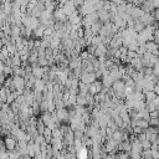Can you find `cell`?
<instances>
[{
	"instance_id": "1",
	"label": "cell",
	"mask_w": 159,
	"mask_h": 159,
	"mask_svg": "<svg viewBox=\"0 0 159 159\" xmlns=\"http://www.w3.org/2000/svg\"><path fill=\"white\" fill-rule=\"evenodd\" d=\"M16 145H17V140H16L14 137H11L10 134L5 137V139H4V147H5V149H6L7 152L15 150V149H16Z\"/></svg>"
},
{
	"instance_id": "2",
	"label": "cell",
	"mask_w": 159,
	"mask_h": 159,
	"mask_svg": "<svg viewBox=\"0 0 159 159\" xmlns=\"http://www.w3.org/2000/svg\"><path fill=\"white\" fill-rule=\"evenodd\" d=\"M78 80H81V82H82V83L91 84V83H93V82H94L97 78H96L94 72H88V73H87V72H82Z\"/></svg>"
},
{
	"instance_id": "3",
	"label": "cell",
	"mask_w": 159,
	"mask_h": 159,
	"mask_svg": "<svg viewBox=\"0 0 159 159\" xmlns=\"http://www.w3.org/2000/svg\"><path fill=\"white\" fill-rule=\"evenodd\" d=\"M52 19H53V21L65 22V21L67 20V16L65 15V12H63V10H62L61 7H57V9H55L53 12H52Z\"/></svg>"
},
{
	"instance_id": "4",
	"label": "cell",
	"mask_w": 159,
	"mask_h": 159,
	"mask_svg": "<svg viewBox=\"0 0 159 159\" xmlns=\"http://www.w3.org/2000/svg\"><path fill=\"white\" fill-rule=\"evenodd\" d=\"M62 10H63V12H65V15L68 17L71 14H73L75 11H76V6L73 5V2H72V0H67L65 4H63V6L61 7Z\"/></svg>"
},
{
	"instance_id": "5",
	"label": "cell",
	"mask_w": 159,
	"mask_h": 159,
	"mask_svg": "<svg viewBox=\"0 0 159 159\" xmlns=\"http://www.w3.org/2000/svg\"><path fill=\"white\" fill-rule=\"evenodd\" d=\"M31 75L36 78V80H41L42 76H43V68L40 67V66H36V67H32L31 70Z\"/></svg>"
},
{
	"instance_id": "6",
	"label": "cell",
	"mask_w": 159,
	"mask_h": 159,
	"mask_svg": "<svg viewBox=\"0 0 159 159\" xmlns=\"http://www.w3.org/2000/svg\"><path fill=\"white\" fill-rule=\"evenodd\" d=\"M102 22H99V21H96V22H93L91 26H89V29H91V31H92V34H93V36H96V35H98V32H99V30H101V27H102Z\"/></svg>"
},
{
	"instance_id": "7",
	"label": "cell",
	"mask_w": 159,
	"mask_h": 159,
	"mask_svg": "<svg viewBox=\"0 0 159 159\" xmlns=\"http://www.w3.org/2000/svg\"><path fill=\"white\" fill-rule=\"evenodd\" d=\"M10 62H11V66H21V58L17 52L15 55L10 56Z\"/></svg>"
},
{
	"instance_id": "8",
	"label": "cell",
	"mask_w": 159,
	"mask_h": 159,
	"mask_svg": "<svg viewBox=\"0 0 159 159\" xmlns=\"http://www.w3.org/2000/svg\"><path fill=\"white\" fill-rule=\"evenodd\" d=\"M143 94H144V102H152L155 97H157V94L153 92V91H145V92H143Z\"/></svg>"
},
{
	"instance_id": "9",
	"label": "cell",
	"mask_w": 159,
	"mask_h": 159,
	"mask_svg": "<svg viewBox=\"0 0 159 159\" xmlns=\"http://www.w3.org/2000/svg\"><path fill=\"white\" fill-rule=\"evenodd\" d=\"M76 104L86 107V94L77 93V96H76Z\"/></svg>"
},
{
	"instance_id": "10",
	"label": "cell",
	"mask_w": 159,
	"mask_h": 159,
	"mask_svg": "<svg viewBox=\"0 0 159 159\" xmlns=\"http://www.w3.org/2000/svg\"><path fill=\"white\" fill-rule=\"evenodd\" d=\"M45 86H46V83H45L42 80H36V82H35V84H34V89L42 92V91L45 89Z\"/></svg>"
},
{
	"instance_id": "11",
	"label": "cell",
	"mask_w": 159,
	"mask_h": 159,
	"mask_svg": "<svg viewBox=\"0 0 159 159\" xmlns=\"http://www.w3.org/2000/svg\"><path fill=\"white\" fill-rule=\"evenodd\" d=\"M135 125H137V127H139V128L145 129V128H148V127H149V123H148V120H145V119H140V118H138V119H137V122H135Z\"/></svg>"
},
{
	"instance_id": "12",
	"label": "cell",
	"mask_w": 159,
	"mask_h": 159,
	"mask_svg": "<svg viewBox=\"0 0 159 159\" xmlns=\"http://www.w3.org/2000/svg\"><path fill=\"white\" fill-rule=\"evenodd\" d=\"M2 73H4L6 77H10V75H12V68H11V66L4 65V68H2Z\"/></svg>"
},
{
	"instance_id": "13",
	"label": "cell",
	"mask_w": 159,
	"mask_h": 159,
	"mask_svg": "<svg viewBox=\"0 0 159 159\" xmlns=\"http://www.w3.org/2000/svg\"><path fill=\"white\" fill-rule=\"evenodd\" d=\"M72 2H73V5H75L76 7H78V6H81V5L84 2V0H72Z\"/></svg>"
},
{
	"instance_id": "14",
	"label": "cell",
	"mask_w": 159,
	"mask_h": 159,
	"mask_svg": "<svg viewBox=\"0 0 159 159\" xmlns=\"http://www.w3.org/2000/svg\"><path fill=\"white\" fill-rule=\"evenodd\" d=\"M109 1H111V4H113V5H116V6L124 4V1H123V0H109Z\"/></svg>"
}]
</instances>
